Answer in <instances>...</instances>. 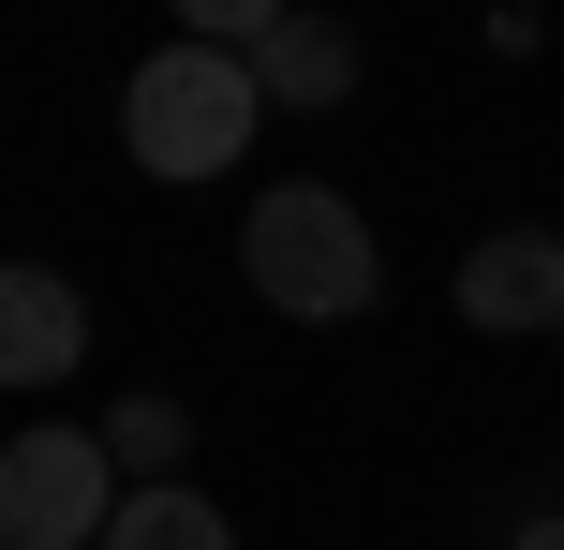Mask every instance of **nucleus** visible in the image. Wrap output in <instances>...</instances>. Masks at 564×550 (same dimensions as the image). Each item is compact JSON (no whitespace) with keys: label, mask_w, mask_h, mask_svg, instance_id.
I'll return each instance as SVG.
<instances>
[{"label":"nucleus","mask_w":564,"mask_h":550,"mask_svg":"<svg viewBox=\"0 0 564 550\" xmlns=\"http://www.w3.org/2000/svg\"><path fill=\"white\" fill-rule=\"evenodd\" d=\"M119 521V462L89 417H30L0 446V550H105Z\"/></svg>","instance_id":"nucleus-3"},{"label":"nucleus","mask_w":564,"mask_h":550,"mask_svg":"<svg viewBox=\"0 0 564 550\" xmlns=\"http://www.w3.org/2000/svg\"><path fill=\"white\" fill-rule=\"evenodd\" d=\"M238 283H253L268 313H297V327H357L371 298H387V238H371V208L327 194V179H268L253 224H238Z\"/></svg>","instance_id":"nucleus-1"},{"label":"nucleus","mask_w":564,"mask_h":550,"mask_svg":"<svg viewBox=\"0 0 564 550\" xmlns=\"http://www.w3.org/2000/svg\"><path fill=\"white\" fill-rule=\"evenodd\" d=\"M75 357H89V298L59 283V268L0 254V387H59Z\"/></svg>","instance_id":"nucleus-5"},{"label":"nucleus","mask_w":564,"mask_h":550,"mask_svg":"<svg viewBox=\"0 0 564 550\" xmlns=\"http://www.w3.org/2000/svg\"><path fill=\"white\" fill-rule=\"evenodd\" d=\"M460 327H490V343L550 327V343H564V238L550 224H490L476 254H460Z\"/></svg>","instance_id":"nucleus-4"},{"label":"nucleus","mask_w":564,"mask_h":550,"mask_svg":"<svg viewBox=\"0 0 564 550\" xmlns=\"http://www.w3.org/2000/svg\"><path fill=\"white\" fill-rule=\"evenodd\" d=\"M105 550H238V536H224V506H208L194 476H178V492H119Z\"/></svg>","instance_id":"nucleus-8"},{"label":"nucleus","mask_w":564,"mask_h":550,"mask_svg":"<svg viewBox=\"0 0 564 550\" xmlns=\"http://www.w3.org/2000/svg\"><path fill=\"white\" fill-rule=\"evenodd\" d=\"M89 432H105L119 492H178V462H194V402H164V387H134V402H105Z\"/></svg>","instance_id":"nucleus-7"},{"label":"nucleus","mask_w":564,"mask_h":550,"mask_svg":"<svg viewBox=\"0 0 564 550\" xmlns=\"http://www.w3.org/2000/svg\"><path fill=\"white\" fill-rule=\"evenodd\" d=\"M357 75H371V45H357L341 15H268V45H253L268 119H327V105H357Z\"/></svg>","instance_id":"nucleus-6"},{"label":"nucleus","mask_w":564,"mask_h":550,"mask_svg":"<svg viewBox=\"0 0 564 550\" xmlns=\"http://www.w3.org/2000/svg\"><path fill=\"white\" fill-rule=\"evenodd\" d=\"M253 134H268V89H253V60H224V45H149L134 75H119V149H134L149 179H224V164H253Z\"/></svg>","instance_id":"nucleus-2"},{"label":"nucleus","mask_w":564,"mask_h":550,"mask_svg":"<svg viewBox=\"0 0 564 550\" xmlns=\"http://www.w3.org/2000/svg\"><path fill=\"white\" fill-rule=\"evenodd\" d=\"M506 550H564V506H550V521H520V536H506Z\"/></svg>","instance_id":"nucleus-9"}]
</instances>
